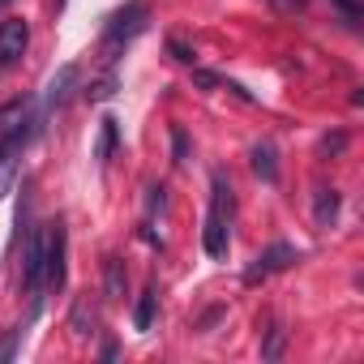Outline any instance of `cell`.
<instances>
[{
	"label": "cell",
	"instance_id": "1",
	"mask_svg": "<svg viewBox=\"0 0 364 364\" xmlns=\"http://www.w3.org/2000/svg\"><path fill=\"white\" fill-rule=\"evenodd\" d=\"M232 180L223 171L210 176V210H206V228H202V249L206 257H228V245H232Z\"/></svg>",
	"mask_w": 364,
	"mask_h": 364
},
{
	"label": "cell",
	"instance_id": "2",
	"mask_svg": "<svg viewBox=\"0 0 364 364\" xmlns=\"http://www.w3.org/2000/svg\"><path fill=\"white\" fill-rule=\"evenodd\" d=\"M39 120H43V116H35V120H14L5 133H0V202H5V198L14 193V185H18V176H22V150L31 146Z\"/></svg>",
	"mask_w": 364,
	"mask_h": 364
},
{
	"label": "cell",
	"instance_id": "3",
	"mask_svg": "<svg viewBox=\"0 0 364 364\" xmlns=\"http://www.w3.org/2000/svg\"><path fill=\"white\" fill-rule=\"evenodd\" d=\"M146 22H150V5H146V0H129V5H120L107 18V26H103V60L112 65L116 52H124L146 31Z\"/></svg>",
	"mask_w": 364,
	"mask_h": 364
},
{
	"label": "cell",
	"instance_id": "4",
	"mask_svg": "<svg viewBox=\"0 0 364 364\" xmlns=\"http://www.w3.org/2000/svg\"><path fill=\"white\" fill-rule=\"evenodd\" d=\"M300 262V253L287 245V240H274V245H266L257 257H253V266L245 270V287H257L262 279H270L274 270H287V266H296Z\"/></svg>",
	"mask_w": 364,
	"mask_h": 364
},
{
	"label": "cell",
	"instance_id": "5",
	"mask_svg": "<svg viewBox=\"0 0 364 364\" xmlns=\"http://www.w3.org/2000/svg\"><path fill=\"white\" fill-rule=\"evenodd\" d=\"M43 249H48V262H43V274H48V287L60 291L65 287V257H69V232L65 223H48V236H43Z\"/></svg>",
	"mask_w": 364,
	"mask_h": 364
},
{
	"label": "cell",
	"instance_id": "6",
	"mask_svg": "<svg viewBox=\"0 0 364 364\" xmlns=\"http://www.w3.org/2000/svg\"><path fill=\"white\" fill-rule=\"evenodd\" d=\"M31 48V26L26 18H5L0 22V69H14Z\"/></svg>",
	"mask_w": 364,
	"mask_h": 364
},
{
	"label": "cell",
	"instance_id": "7",
	"mask_svg": "<svg viewBox=\"0 0 364 364\" xmlns=\"http://www.w3.org/2000/svg\"><path fill=\"white\" fill-rule=\"evenodd\" d=\"M249 167H253L257 180H266V185H274V180H279V150H274L270 137H262V141L249 146Z\"/></svg>",
	"mask_w": 364,
	"mask_h": 364
},
{
	"label": "cell",
	"instance_id": "8",
	"mask_svg": "<svg viewBox=\"0 0 364 364\" xmlns=\"http://www.w3.org/2000/svg\"><path fill=\"white\" fill-rule=\"evenodd\" d=\"M73 90H77V65H65V69L43 86V116H52V112H56Z\"/></svg>",
	"mask_w": 364,
	"mask_h": 364
},
{
	"label": "cell",
	"instance_id": "9",
	"mask_svg": "<svg viewBox=\"0 0 364 364\" xmlns=\"http://www.w3.org/2000/svg\"><path fill=\"white\" fill-rule=\"evenodd\" d=\"M124 291H129V270H124V262L116 253H107L103 257V296L107 300H124Z\"/></svg>",
	"mask_w": 364,
	"mask_h": 364
},
{
	"label": "cell",
	"instance_id": "10",
	"mask_svg": "<svg viewBox=\"0 0 364 364\" xmlns=\"http://www.w3.org/2000/svg\"><path fill=\"white\" fill-rule=\"evenodd\" d=\"M338 206H343V193H338V189H317V198H313V223H317L321 232L334 228Z\"/></svg>",
	"mask_w": 364,
	"mask_h": 364
},
{
	"label": "cell",
	"instance_id": "11",
	"mask_svg": "<svg viewBox=\"0 0 364 364\" xmlns=\"http://www.w3.org/2000/svg\"><path fill=\"white\" fill-rule=\"evenodd\" d=\"M120 150V120L116 116H103L99 120V141H95V159L99 163H112V154Z\"/></svg>",
	"mask_w": 364,
	"mask_h": 364
},
{
	"label": "cell",
	"instance_id": "12",
	"mask_svg": "<svg viewBox=\"0 0 364 364\" xmlns=\"http://www.w3.org/2000/svg\"><path fill=\"white\" fill-rule=\"evenodd\" d=\"M154 313H159V291L154 287H146L141 296H137V304H133V330H150L154 326Z\"/></svg>",
	"mask_w": 364,
	"mask_h": 364
},
{
	"label": "cell",
	"instance_id": "13",
	"mask_svg": "<svg viewBox=\"0 0 364 364\" xmlns=\"http://www.w3.org/2000/svg\"><path fill=\"white\" fill-rule=\"evenodd\" d=\"M283 347H287V326L274 317V321L266 326V338H262V360H279Z\"/></svg>",
	"mask_w": 364,
	"mask_h": 364
},
{
	"label": "cell",
	"instance_id": "14",
	"mask_svg": "<svg viewBox=\"0 0 364 364\" xmlns=\"http://www.w3.org/2000/svg\"><path fill=\"white\" fill-rule=\"evenodd\" d=\"M347 146H351V137H347L343 129H334V133H326V137L317 141V154H321V159H343Z\"/></svg>",
	"mask_w": 364,
	"mask_h": 364
},
{
	"label": "cell",
	"instance_id": "15",
	"mask_svg": "<svg viewBox=\"0 0 364 364\" xmlns=\"http://www.w3.org/2000/svg\"><path fill=\"white\" fill-rule=\"evenodd\" d=\"M90 326H95V313L86 309V300H77V304H73V313H69V330H73L77 338H86V334H95Z\"/></svg>",
	"mask_w": 364,
	"mask_h": 364
},
{
	"label": "cell",
	"instance_id": "16",
	"mask_svg": "<svg viewBox=\"0 0 364 364\" xmlns=\"http://www.w3.org/2000/svg\"><path fill=\"white\" fill-rule=\"evenodd\" d=\"M112 95H116V69H107L99 82L86 86V99H90V103H103V99H112Z\"/></svg>",
	"mask_w": 364,
	"mask_h": 364
},
{
	"label": "cell",
	"instance_id": "17",
	"mask_svg": "<svg viewBox=\"0 0 364 364\" xmlns=\"http://www.w3.org/2000/svg\"><path fill=\"white\" fill-rule=\"evenodd\" d=\"M171 163L176 167L189 163V133H185V124H171Z\"/></svg>",
	"mask_w": 364,
	"mask_h": 364
},
{
	"label": "cell",
	"instance_id": "18",
	"mask_svg": "<svg viewBox=\"0 0 364 364\" xmlns=\"http://www.w3.org/2000/svg\"><path fill=\"white\" fill-rule=\"evenodd\" d=\"M334 9L343 14V22H347V26H355V22L364 18V0H334Z\"/></svg>",
	"mask_w": 364,
	"mask_h": 364
},
{
	"label": "cell",
	"instance_id": "19",
	"mask_svg": "<svg viewBox=\"0 0 364 364\" xmlns=\"http://www.w3.org/2000/svg\"><path fill=\"white\" fill-rule=\"evenodd\" d=\"M18 338H22V326H14V330H5V334H0V364H5V360H14V351H18Z\"/></svg>",
	"mask_w": 364,
	"mask_h": 364
},
{
	"label": "cell",
	"instance_id": "20",
	"mask_svg": "<svg viewBox=\"0 0 364 364\" xmlns=\"http://www.w3.org/2000/svg\"><path fill=\"white\" fill-rule=\"evenodd\" d=\"M167 206V189L163 185H146V210L154 215V210H163Z\"/></svg>",
	"mask_w": 364,
	"mask_h": 364
},
{
	"label": "cell",
	"instance_id": "21",
	"mask_svg": "<svg viewBox=\"0 0 364 364\" xmlns=\"http://www.w3.org/2000/svg\"><path fill=\"white\" fill-rule=\"evenodd\" d=\"M167 56L180 60V65H193V48H189V43H180V39H167Z\"/></svg>",
	"mask_w": 364,
	"mask_h": 364
},
{
	"label": "cell",
	"instance_id": "22",
	"mask_svg": "<svg viewBox=\"0 0 364 364\" xmlns=\"http://www.w3.org/2000/svg\"><path fill=\"white\" fill-rule=\"evenodd\" d=\"M193 86H202V90H219V86H223V77H219V73H210V69H193Z\"/></svg>",
	"mask_w": 364,
	"mask_h": 364
},
{
	"label": "cell",
	"instance_id": "23",
	"mask_svg": "<svg viewBox=\"0 0 364 364\" xmlns=\"http://www.w3.org/2000/svg\"><path fill=\"white\" fill-rule=\"evenodd\" d=\"M219 317H223V309H206V313H202V321H198V330H210Z\"/></svg>",
	"mask_w": 364,
	"mask_h": 364
},
{
	"label": "cell",
	"instance_id": "24",
	"mask_svg": "<svg viewBox=\"0 0 364 364\" xmlns=\"http://www.w3.org/2000/svg\"><path fill=\"white\" fill-rule=\"evenodd\" d=\"M274 9H283V14H296V9H304V0H270Z\"/></svg>",
	"mask_w": 364,
	"mask_h": 364
},
{
	"label": "cell",
	"instance_id": "25",
	"mask_svg": "<svg viewBox=\"0 0 364 364\" xmlns=\"http://www.w3.org/2000/svg\"><path fill=\"white\" fill-rule=\"evenodd\" d=\"M116 355H120V347H116V343H103V347H99V360H116Z\"/></svg>",
	"mask_w": 364,
	"mask_h": 364
},
{
	"label": "cell",
	"instance_id": "26",
	"mask_svg": "<svg viewBox=\"0 0 364 364\" xmlns=\"http://www.w3.org/2000/svg\"><path fill=\"white\" fill-rule=\"evenodd\" d=\"M0 5H9V0H0Z\"/></svg>",
	"mask_w": 364,
	"mask_h": 364
}]
</instances>
